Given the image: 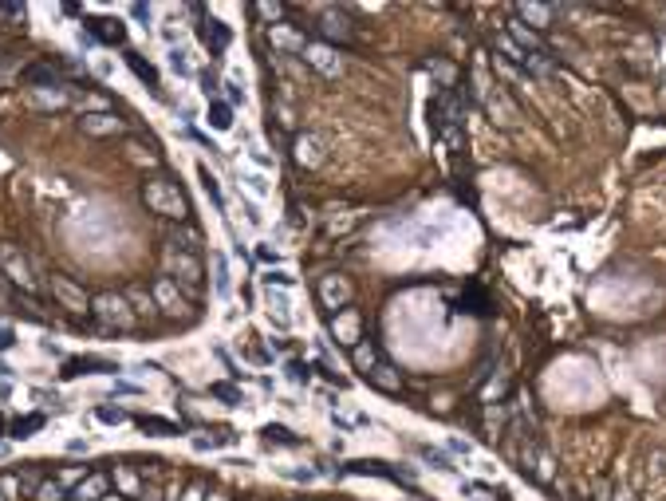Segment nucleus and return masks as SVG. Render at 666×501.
I'll list each match as a JSON object with an SVG mask.
<instances>
[{"mask_svg": "<svg viewBox=\"0 0 666 501\" xmlns=\"http://www.w3.org/2000/svg\"><path fill=\"white\" fill-rule=\"evenodd\" d=\"M205 119H209L213 131H229V127H233V107H229V103H221V99H209Z\"/></svg>", "mask_w": 666, "mask_h": 501, "instance_id": "obj_22", "label": "nucleus"}, {"mask_svg": "<svg viewBox=\"0 0 666 501\" xmlns=\"http://www.w3.org/2000/svg\"><path fill=\"white\" fill-rule=\"evenodd\" d=\"M296 158H300V166H319V162H324V146H319V139L300 134L296 139Z\"/></svg>", "mask_w": 666, "mask_h": 501, "instance_id": "obj_19", "label": "nucleus"}, {"mask_svg": "<svg viewBox=\"0 0 666 501\" xmlns=\"http://www.w3.org/2000/svg\"><path fill=\"white\" fill-rule=\"evenodd\" d=\"M51 292L63 300V308H75V312H91V300L83 296V288L68 281V277H51Z\"/></svg>", "mask_w": 666, "mask_h": 501, "instance_id": "obj_13", "label": "nucleus"}, {"mask_svg": "<svg viewBox=\"0 0 666 501\" xmlns=\"http://www.w3.org/2000/svg\"><path fill=\"white\" fill-rule=\"evenodd\" d=\"M4 434H8V422H4V414H0V438H4Z\"/></svg>", "mask_w": 666, "mask_h": 501, "instance_id": "obj_49", "label": "nucleus"}, {"mask_svg": "<svg viewBox=\"0 0 666 501\" xmlns=\"http://www.w3.org/2000/svg\"><path fill=\"white\" fill-rule=\"evenodd\" d=\"M520 20H532V28H548L552 24V8L548 4H520Z\"/></svg>", "mask_w": 666, "mask_h": 501, "instance_id": "obj_23", "label": "nucleus"}, {"mask_svg": "<svg viewBox=\"0 0 666 501\" xmlns=\"http://www.w3.org/2000/svg\"><path fill=\"white\" fill-rule=\"evenodd\" d=\"M260 438L269 442V446H288V450H296L300 442V434H292L288 426H284V422H269V426H264V431H260Z\"/></svg>", "mask_w": 666, "mask_h": 501, "instance_id": "obj_17", "label": "nucleus"}, {"mask_svg": "<svg viewBox=\"0 0 666 501\" xmlns=\"http://www.w3.org/2000/svg\"><path fill=\"white\" fill-rule=\"evenodd\" d=\"M280 474L292 478V481H316L319 478V470H308V466H304V470H280Z\"/></svg>", "mask_w": 666, "mask_h": 501, "instance_id": "obj_40", "label": "nucleus"}, {"mask_svg": "<svg viewBox=\"0 0 666 501\" xmlns=\"http://www.w3.org/2000/svg\"><path fill=\"white\" fill-rule=\"evenodd\" d=\"M0 272H4L24 296H40V281H36V272H32V261L16 245H0Z\"/></svg>", "mask_w": 666, "mask_h": 501, "instance_id": "obj_4", "label": "nucleus"}, {"mask_svg": "<svg viewBox=\"0 0 666 501\" xmlns=\"http://www.w3.org/2000/svg\"><path fill=\"white\" fill-rule=\"evenodd\" d=\"M150 300H154V308L166 312V316H181V312H186V296H181V288L169 281V277L150 281Z\"/></svg>", "mask_w": 666, "mask_h": 501, "instance_id": "obj_5", "label": "nucleus"}, {"mask_svg": "<svg viewBox=\"0 0 666 501\" xmlns=\"http://www.w3.org/2000/svg\"><path fill=\"white\" fill-rule=\"evenodd\" d=\"M355 363L363 367V375H367V371L375 367V348H355Z\"/></svg>", "mask_w": 666, "mask_h": 501, "instance_id": "obj_37", "label": "nucleus"}, {"mask_svg": "<svg viewBox=\"0 0 666 501\" xmlns=\"http://www.w3.org/2000/svg\"><path fill=\"white\" fill-rule=\"evenodd\" d=\"M119 371V363L110 360H95V355H71V360H63V379H79V375H115Z\"/></svg>", "mask_w": 666, "mask_h": 501, "instance_id": "obj_7", "label": "nucleus"}, {"mask_svg": "<svg viewBox=\"0 0 666 501\" xmlns=\"http://www.w3.org/2000/svg\"><path fill=\"white\" fill-rule=\"evenodd\" d=\"M142 497H146V501H158V493H154V490H146V493H142Z\"/></svg>", "mask_w": 666, "mask_h": 501, "instance_id": "obj_51", "label": "nucleus"}, {"mask_svg": "<svg viewBox=\"0 0 666 501\" xmlns=\"http://www.w3.org/2000/svg\"><path fill=\"white\" fill-rule=\"evenodd\" d=\"M44 426V414L36 411V414H24V419H12L8 422V438H16V442H24V438H32V434Z\"/></svg>", "mask_w": 666, "mask_h": 501, "instance_id": "obj_20", "label": "nucleus"}, {"mask_svg": "<svg viewBox=\"0 0 666 501\" xmlns=\"http://www.w3.org/2000/svg\"><path fill=\"white\" fill-rule=\"evenodd\" d=\"M169 68L178 71V75H193V68H189V60H186V51H181V48L169 51Z\"/></svg>", "mask_w": 666, "mask_h": 501, "instance_id": "obj_35", "label": "nucleus"}, {"mask_svg": "<svg viewBox=\"0 0 666 501\" xmlns=\"http://www.w3.org/2000/svg\"><path fill=\"white\" fill-rule=\"evenodd\" d=\"M304 60H308L312 68H319L324 75H339V60L328 44H304Z\"/></svg>", "mask_w": 666, "mask_h": 501, "instance_id": "obj_14", "label": "nucleus"}, {"mask_svg": "<svg viewBox=\"0 0 666 501\" xmlns=\"http://www.w3.org/2000/svg\"><path fill=\"white\" fill-rule=\"evenodd\" d=\"M91 316L107 331H134L139 328V312H134L127 292H95V296H91Z\"/></svg>", "mask_w": 666, "mask_h": 501, "instance_id": "obj_1", "label": "nucleus"}, {"mask_svg": "<svg viewBox=\"0 0 666 501\" xmlns=\"http://www.w3.org/2000/svg\"><path fill=\"white\" fill-rule=\"evenodd\" d=\"M225 87V95H229V107H237V103H245V91H241V83L237 80H225L221 83Z\"/></svg>", "mask_w": 666, "mask_h": 501, "instance_id": "obj_38", "label": "nucleus"}, {"mask_svg": "<svg viewBox=\"0 0 666 501\" xmlns=\"http://www.w3.org/2000/svg\"><path fill=\"white\" fill-rule=\"evenodd\" d=\"M245 182H249V190H252V194H269V182L260 178V174H245Z\"/></svg>", "mask_w": 666, "mask_h": 501, "instance_id": "obj_43", "label": "nucleus"}, {"mask_svg": "<svg viewBox=\"0 0 666 501\" xmlns=\"http://www.w3.org/2000/svg\"><path fill=\"white\" fill-rule=\"evenodd\" d=\"M418 458H422V462H434L437 470H458V466H454V458H449V454H442V450H437V446H426V442L418 446Z\"/></svg>", "mask_w": 666, "mask_h": 501, "instance_id": "obj_27", "label": "nucleus"}, {"mask_svg": "<svg viewBox=\"0 0 666 501\" xmlns=\"http://www.w3.org/2000/svg\"><path fill=\"white\" fill-rule=\"evenodd\" d=\"M95 419L107 422V426H119V422H127V411H122V407H99V411H95Z\"/></svg>", "mask_w": 666, "mask_h": 501, "instance_id": "obj_34", "label": "nucleus"}, {"mask_svg": "<svg viewBox=\"0 0 666 501\" xmlns=\"http://www.w3.org/2000/svg\"><path fill=\"white\" fill-rule=\"evenodd\" d=\"M319 32H324V36H335V40H347V28H343V20H339V16H335V20L328 16V20L319 24Z\"/></svg>", "mask_w": 666, "mask_h": 501, "instance_id": "obj_36", "label": "nucleus"}, {"mask_svg": "<svg viewBox=\"0 0 666 501\" xmlns=\"http://www.w3.org/2000/svg\"><path fill=\"white\" fill-rule=\"evenodd\" d=\"M233 442H237V434L233 431H221V434H198V438H193V450H217V446H233Z\"/></svg>", "mask_w": 666, "mask_h": 501, "instance_id": "obj_25", "label": "nucleus"}, {"mask_svg": "<svg viewBox=\"0 0 666 501\" xmlns=\"http://www.w3.org/2000/svg\"><path fill=\"white\" fill-rule=\"evenodd\" d=\"M257 261H264L272 269V265H276V249H269V245H257Z\"/></svg>", "mask_w": 666, "mask_h": 501, "instance_id": "obj_44", "label": "nucleus"}, {"mask_svg": "<svg viewBox=\"0 0 666 501\" xmlns=\"http://www.w3.org/2000/svg\"><path fill=\"white\" fill-rule=\"evenodd\" d=\"M169 245H174V249H181V253H198V249H201V233L193 229L189 221H181V225H178V233L169 237Z\"/></svg>", "mask_w": 666, "mask_h": 501, "instance_id": "obj_21", "label": "nucleus"}, {"mask_svg": "<svg viewBox=\"0 0 666 501\" xmlns=\"http://www.w3.org/2000/svg\"><path fill=\"white\" fill-rule=\"evenodd\" d=\"M0 16L4 20H24V4H0Z\"/></svg>", "mask_w": 666, "mask_h": 501, "instance_id": "obj_42", "label": "nucleus"}, {"mask_svg": "<svg viewBox=\"0 0 666 501\" xmlns=\"http://www.w3.org/2000/svg\"><path fill=\"white\" fill-rule=\"evenodd\" d=\"M122 56H127V68H130V71H134V75H139V80H142V83H146V87H150V91H154V95H158V91H162V83H158V71L150 68V63H146V60H142L139 51H122Z\"/></svg>", "mask_w": 666, "mask_h": 501, "instance_id": "obj_16", "label": "nucleus"}, {"mask_svg": "<svg viewBox=\"0 0 666 501\" xmlns=\"http://www.w3.org/2000/svg\"><path fill=\"white\" fill-rule=\"evenodd\" d=\"M87 32H91V40L107 44V48H122L127 44V24L115 20V16H91Z\"/></svg>", "mask_w": 666, "mask_h": 501, "instance_id": "obj_8", "label": "nucleus"}, {"mask_svg": "<svg viewBox=\"0 0 666 501\" xmlns=\"http://www.w3.org/2000/svg\"><path fill=\"white\" fill-rule=\"evenodd\" d=\"M201 44L209 48V56H221V51L229 48V40H233V32H229V24L225 20H217V16H209V20H201Z\"/></svg>", "mask_w": 666, "mask_h": 501, "instance_id": "obj_10", "label": "nucleus"}, {"mask_svg": "<svg viewBox=\"0 0 666 501\" xmlns=\"http://www.w3.org/2000/svg\"><path fill=\"white\" fill-rule=\"evenodd\" d=\"M217 75H213V71H201V91H205V99H213V95H217Z\"/></svg>", "mask_w": 666, "mask_h": 501, "instance_id": "obj_39", "label": "nucleus"}, {"mask_svg": "<svg viewBox=\"0 0 666 501\" xmlns=\"http://www.w3.org/2000/svg\"><path fill=\"white\" fill-rule=\"evenodd\" d=\"M284 375H288V383H300V387H308V383H312V363H304V360H288V363H284Z\"/></svg>", "mask_w": 666, "mask_h": 501, "instance_id": "obj_28", "label": "nucleus"}, {"mask_svg": "<svg viewBox=\"0 0 666 501\" xmlns=\"http://www.w3.org/2000/svg\"><path fill=\"white\" fill-rule=\"evenodd\" d=\"M63 497H68V490H63L60 478L40 481V486H36V501H63Z\"/></svg>", "mask_w": 666, "mask_h": 501, "instance_id": "obj_29", "label": "nucleus"}, {"mask_svg": "<svg viewBox=\"0 0 666 501\" xmlns=\"http://www.w3.org/2000/svg\"><path fill=\"white\" fill-rule=\"evenodd\" d=\"M319 300H324V308H347L351 284L343 281V277H324V281H319Z\"/></svg>", "mask_w": 666, "mask_h": 501, "instance_id": "obj_12", "label": "nucleus"}, {"mask_svg": "<svg viewBox=\"0 0 666 501\" xmlns=\"http://www.w3.org/2000/svg\"><path fill=\"white\" fill-rule=\"evenodd\" d=\"M201 497H205V486H201V481H189L186 493H181V501H201Z\"/></svg>", "mask_w": 666, "mask_h": 501, "instance_id": "obj_41", "label": "nucleus"}, {"mask_svg": "<svg viewBox=\"0 0 666 501\" xmlns=\"http://www.w3.org/2000/svg\"><path fill=\"white\" fill-rule=\"evenodd\" d=\"M79 131L83 134H95V139H107V134H122L127 131V122L119 115H110V110H91L79 119Z\"/></svg>", "mask_w": 666, "mask_h": 501, "instance_id": "obj_9", "label": "nucleus"}, {"mask_svg": "<svg viewBox=\"0 0 666 501\" xmlns=\"http://www.w3.org/2000/svg\"><path fill=\"white\" fill-rule=\"evenodd\" d=\"M367 379H371V383H378V387H387V391H390V387H398V375H390L387 363H375V367L367 371Z\"/></svg>", "mask_w": 666, "mask_h": 501, "instance_id": "obj_30", "label": "nucleus"}, {"mask_svg": "<svg viewBox=\"0 0 666 501\" xmlns=\"http://www.w3.org/2000/svg\"><path fill=\"white\" fill-rule=\"evenodd\" d=\"M209 501H229V493H213V497H209Z\"/></svg>", "mask_w": 666, "mask_h": 501, "instance_id": "obj_50", "label": "nucleus"}, {"mask_svg": "<svg viewBox=\"0 0 666 501\" xmlns=\"http://www.w3.org/2000/svg\"><path fill=\"white\" fill-rule=\"evenodd\" d=\"M213 288H217L221 296H229V288H233L229 265H225V257H221V253H213Z\"/></svg>", "mask_w": 666, "mask_h": 501, "instance_id": "obj_24", "label": "nucleus"}, {"mask_svg": "<svg viewBox=\"0 0 666 501\" xmlns=\"http://www.w3.org/2000/svg\"><path fill=\"white\" fill-rule=\"evenodd\" d=\"M8 375H12V371H8V363H0V383H8Z\"/></svg>", "mask_w": 666, "mask_h": 501, "instance_id": "obj_48", "label": "nucleus"}, {"mask_svg": "<svg viewBox=\"0 0 666 501\" xmlns=\"http://www.w3.org/2000/svg\"><path fill=\"white\" fill-rule=\"evenodd\" d=\"M12 343H16V336H12V328H4V324H0V351H8Z\"/></svg>", "mask_w": 666, "mask_h": 501, "instance_id": "obj_46", "label": "nucleus"}, {"mask_svg": "<svg viewBox=\"0 0 666 501\" xmlns=\"http://www.w3.org/2000/svg\"><path fill=\"white\" fill-rule=\"evenodd\" d=\"M343 474H375V478H387V481H410V470H395V466H387V462H378V458L347 462Z\"/></svg>", "mask_w": 666, "mask_h": 501, "instance_id": "obj_11", "label": "nucleus"}, {"mask_svg": "<svg viewBox=\"0 0 666 501\" xmlns=\"http://www.w3.org/2000/svg\"><path fill=\"white\" fill-rule=\"evenodd\" d=\"M264 284H269V288H272V284H276V288H292L296 277H292L288 269H269V272H264Z\"/></svg>", "mask_w": 666, "mask_h": 501, "instance_id": "obj_33", "label": "nucleus"}, {"mask_svg": "<svg viewBox=\"0 0 666 501\" xmlns=\"http://www.w3.org/2000/svg\"><path fill=\"white\" fill-rule=\"evenodd\" d=\"M209 395L221 399V402H229V407H241V402H245L241 387H233V383H209Z\"/></svg>", "mask_w": 666, "mask_h": 501, "instance_id": "obj_26", "label": "nucleus"}, {"mask_svg": "<svg viewBox=\"0 0 666 501\" xmlns=\"http://www.w3.org/2000/svg\"><path fill=\"white\" fill-rule=\"evenodd\" d=\"M449 450H454V454H461V458H469V450H473V446H469L466 438H449Z\"/></svg>", "mask_w": 666, "mask_h": 501, "instance_id": "obj_45", "label": "nucleus"}, {"mask_svg": "<svg viewBox=\"0 0 666 501\" xmlns=\"http://www.w3.org/2000/svg\"><path fill=\"white\" fill-rule=\"evenodd\" d=\"M130 12H134L139 20H150V8H146V4H134V8H130Z\"/></svg>", "mask_w": 666, "mask_h": 501, "instance_id": "obj_47", "label": "nucleus"}, {"mask_svg": "<svg viewBox=\"0 0 666 501\" xmlns=\"http://www.w3.org/2000/svg\"><path fill=\"white\" fill-rule=\"evenodd\" d=\"M166 277L178 284V288L198 292L201 288V277H205L201 257H198V253H181V249H174V245H166Z\"/></svg>", "mask_w": 666, "mask_h": 501, "instance_id": "obj_3", "label": "nucleus"}, {"mask_svg": "<svg viewBox=\"0 0 666 501\" xmlns=\"http://www.w3.org/2000/svg\"><path fill=\"white\" fill-rule=\"evenodd\" d=\"M142 198H146V205H150L154 213H162V217H174L178 225L189 217V201H186V194L178 190V182H174V178H146V186H142Z\"/></svg>", "mask_w": 666, "mask_h": 501, "instance_id": "obj_2", "label": "nucleus"}, {"mask_svg": "<svg viewBox=\"0 0 666 501\" xmlns=\"http://www.w3.org/2000/svg\"><path fill=\"white\" fill-rule=\"evenodd\" d=\"M20 80L28 87H60V71L51 68V63H32V68L20 71Z\"/></svg>", "mask_w": 666, "mask_h": 501, "instance_id": "obj_15", "label": "nucleus"}, {"mask_svg": "<svg viewBox=\"0 0 666 501\" xmlns=\"http://www.w3.org/2000/svg\"><path fill=\"white\" fill-rule=\"evenodd\" d=\"M110 490V474L107 470H95V474H83L75 486L68 490V501H103Z\"/></svg>", "mask_w": 666, "mask_h": 501, "instance_id": "obj_6", "label": "nucleus"}, {"mask_svg": "<svg viewBox=\"0 0 666 501\" xmlns=\"http://www.w3.org/2000/svg\"><path fill=\"white\" fill-rule=\"evenodd\" d=\"M0 501H4V490H0Z\"/></svg>", "mask_w": 666, "mask_h": 501, "instance_id": "obj_52", "label": "nucleus"}, {"mask_svg": "<svg viewBox=\"0 0 666 501\" xmlns=\"http://www.w3.org/2000/svg\"><path fill=\"white\" fill-rule=\"evenodd\" d=\"M127 296H130V304H134V312H139V316H154V300H150V292L130 288Z\"/></svg>", "mask_w": 666, "mask_h": 501, "instance_id": "obj_32", "label": "nucleus"}, {"mask_svg": "<svg viewBox=\"0 0 666 501\" xmlns=\"http://www.w3.org/2000/svg\"><path fill=\"white\" fill-rule=\"evenodd\" d=\"M139 431H146V434H158V438H169V434H181V426L174 419H158V414H139Z\"/></svg>", "mask_w": 666, "mask_h": 501, "instance_id": "obj_18", "label": "nucleus"}, {"mask_svg": "<svg viewBox=\"0 0 666 501\" xmlns=\"http://www.w3.org/2000/svg\"><path fill=\"white\" fill-rule=\"evenodd\" d=\"M198 174H201V186H205V194L213 198V205H217V210H225V198H221V190H217V178H213L205 166H198Z\"/></svg>", "mask_w": 666, "mask_h": 501, "instance_id": "obj_31", "label": "nucleus"}]
</instances>
